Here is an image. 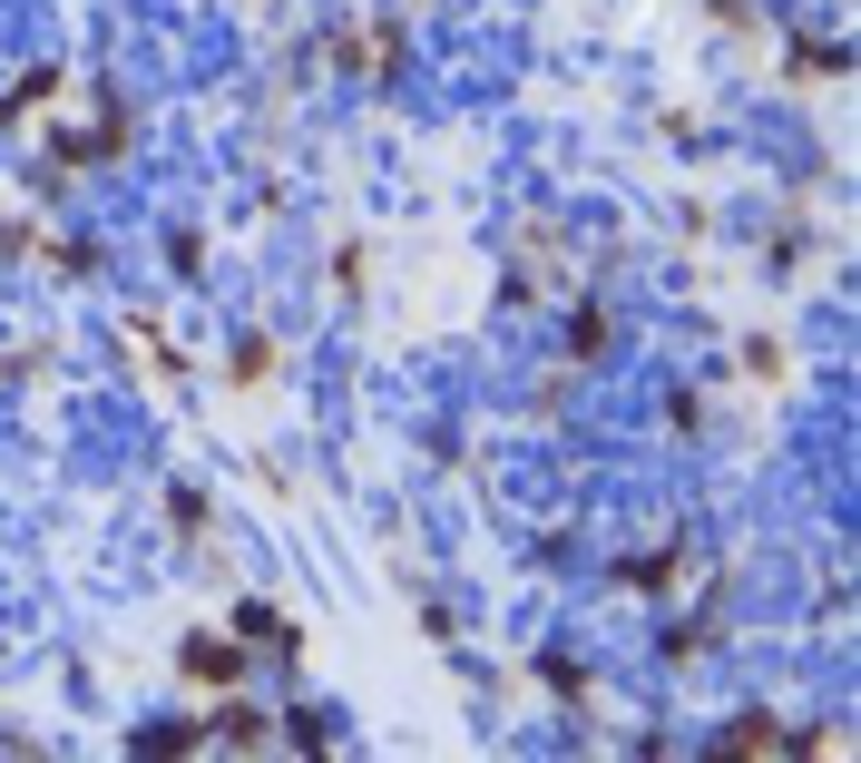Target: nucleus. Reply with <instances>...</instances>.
I'll return each instance as SVG.
<instances>
[{
    "label": "nucleus",
    "instance_id": "1",
    "mask_svg": "<svg viewBox=\"0 0 861 763\" xmlns=\"http://www.w3.org/2000/svg\"><path fill=\"white\" fill-rule=\"evenodd\" d=\"M186 665H196V675H235V655H225L215 636H196V646H186Z\"/></svg>",
    "mask_w": 861,
    "mask_h": 763
}]
</instances>
